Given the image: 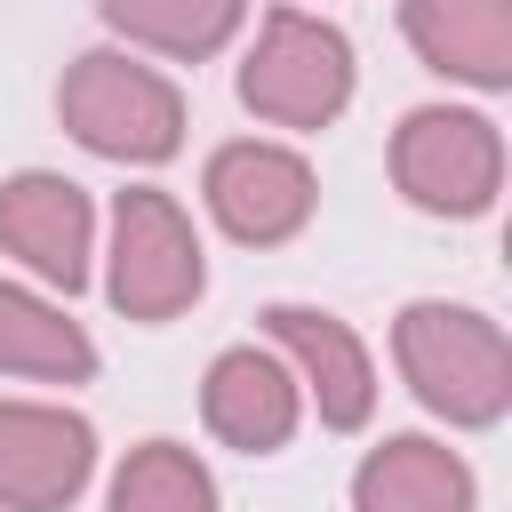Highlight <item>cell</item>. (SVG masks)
Returning <instances> with one entry per match:
<instances>
[{
	"label": "cell",
	"mask_w": 512,
	"mask_h": 512,
	"mask_svg": "<svg viewBox=\"0 0 512 512\" xmlns=\"http://www.w3.org/2000/svg\"><path fill=\"white\" fill-rule=\"evenodd\" d=\"M392 360H400V384L416 392V408H432L456 432H488L512 408V344L480 304H448V296L400 304Z\"/></svg>",
	"instance_id": "cell-1"
},
{
	"label": "cell",
	"mask_w": 512,
	"mask_h": 512,
	"mask_svg": "<svg viewBox=\"0 0 512 512\" xmlns=\"http://www.w3.org/2000/svg\"><path fill=\"white\" fill-rule=\"evenodd\" d=\"M56 120L80 152L120 160V168H160L184 144V88L144 64L136 48H88L64 64L56 88Z\"/></svg>",
	"instance_id": "cell-2"
},
{
	"label": "cell",
	"mask_w": 512,
	"mask_h": 512,
	"mask_svg": "<svg viewBox=\"0 0 512 512\" xmlns=\"http://www.w3.org/2000/svg\"><path fill=\"white\" fill-rule=\"evenodd\" d=\"M104 296H112V312L136 320V328L184 320V312L208 296V248H200L192 216H184L160 184H128V192H112Z\"/></svg>",
	"instance_id": "cell-3"
},
{
	"label": "cell",
	"mask_w": 512,
	"mask_h": 512,
	"mask_svg": "<svg viewBox=\"0 0 512 512\" xmlns=\"http://www.w3.org/2000/svg\"><path fill=\"white\" fill-rule=\"evenodd\" d=\"M240 104L264 128H296V136L344 120V104H352V40L328 16L264 8L256 40L240 56Z\"/></svg>",
	"instance_id": "cell-4"
},
{
	"label": "cell",
	"mask_w": 512,
	"mask_h": 512,
	"mask_svg": "<svg viewBox=\"0 0 512 512\" xmlns=\"http://www.w3.org/2000/svg\"><path fill=\"white\" fill-rule=\"evenodd\" d=\"M392 184L424 216H488L504 192V128L472 104H416L392 128Z\"/></svg>",
	"instance_id": "cell-5"
},
{
	"label": "cell",
	"mask_w": 512,
	"mask_h": 512,
	"mask_svg": "<svg viewBox=\"0 0 512 512\" xmlns=\"http://www.w3.org/2000/svg\"><path fill=\"white\" fill-rule=\"evenodd\" d=\"M200 200H208V216L224 224V240H240V248H280V240H296V232L312 224L320 176H312V160L288 152V144L232 136V144L208 152Z\"/></svg>",
	"instance_id": "cell-6"
},
{
	"label": "cell",
	"mask_w": 512,
	"mask_h": 512,
	"mask_svg": "<svg viewBox=\"0 0 512 512\" xmlns=\"http://www.w3.org/2000/svg\"><path fill=\"white\" fill-rule=\"evenodd\" d=\"M0 248L72 304L96 272V200L56 168H16L0 176Z\"/></svg>",
	"instance_id": "cell-7"
},
{
	"label": "cell",
	"mask_w": 512,
	"mask_h": 512,
	"mask_svg": "<svg viewBox=\"0 0 512 512\" xmlns=\"http://www.w3.org/2000/svg\"><path fill=\"white\" fill-rule=\"evenodd\" d=\"M96 480V424L64 400H0V512H72Z\"/></svg>",
	"instance_id": "cell-8"
},
{
	"label": "cell",
	"mask_w": 512,
	"mask_h": 512,
	"mask_svg": "<svg viewBox=\"0 0 512 512\" xmlns=\"http://www.w3.org/2000/svg\"><path fill=\"white\" fill-rule=\"evenodd\" d=\"M264 344L296 368V384L328 432H360L376 416V360L352 320H336L320 304H264Z\"/></svg>",
	"instance_id": "cell-9"
},
{
	"label": "cell",
	"mask_w": 512,
	"mask_h": 512,
	"mask_svg": "<svg viewBox=\"0 0 512 512\" xmlns=\"http://www.w3.org/2000/svg\"><path fill=\"white\" fill-rule=\"evenodd\" d=\"M304 384L272 344H224L200 376V424L240 456H280L296 440Z\"/></svg>",
	"instance_id": "cell-10"
},
{
	"label": "cell",
	"mask_w": 512,
	"mask_h": 512,
	"mask_svg": "<svg viewBox=\"0 0 512 512\" xmlns=\"http://www.w3.org/2000/svg\"><path fill=\"white\" fill-rule=\"evenodd\" d=\"M400 32L424 72L480 96L512 88V0H400Z\"/></svg>",
	"instance_id": "cell-11"
},
{
	"label": "cell",
	"mask_w": 512,
	"mask_h": 512,
	"mask_svg": "<svg viewBox=\"0 0 512 512\" xmlns=\"http://www.w3.org/2000/svg\"><path fill=\"white\" fill-rule=\"evenodd\" d=\"M352 512H480L472 464L432 432H392L352 472Z\"/></svg>",
	"instance_id": "cell-12"
},
{
	"label": "cell",
	"mask_w": 512,
	"mask_h": 512,
	"mask_svg": "<svg viewBox=\"0 0 512 512\" xmlns=\"http://www.w3.org/2000/svg\"><path fill=\"white\" fill-rule=\"evenodd\" d=\"M0 376L24 384H88L96 336L64 312V296H40L24 280H0Z\"/></svg>",
	"instance_id": "cell-13"
},
{
	"label": "cell",
	"mask_w": 512,
	"mask_h": 512,
	"mask_svg": "<svg viewBox=\"0 0 512 512\" xmlns=\"http://www.w3.org/2000/svg\"><path fill=\"white\" fill-rule=\"evenodd\" d=\"M96 16L128 48H152L168 64H208L248 24V0H96Z\"/></svg>",
	"instance_id": "cell-14"
},
{
	"label": "cell",
	"mask_w": 512,
	"mask_h": 512,
	"mask_svg": "<svg viewBox=\"0 0 512 512\" xmlns=\"http://www.w3.org/2000/svg\"><path fill=\"white\" fill-rule=\"evenodd\" d=\"M104 512H216V472L184 440H144L112 464Z\"/></svg>",
	"instance_id": "cell-15"
}]
</instances>
